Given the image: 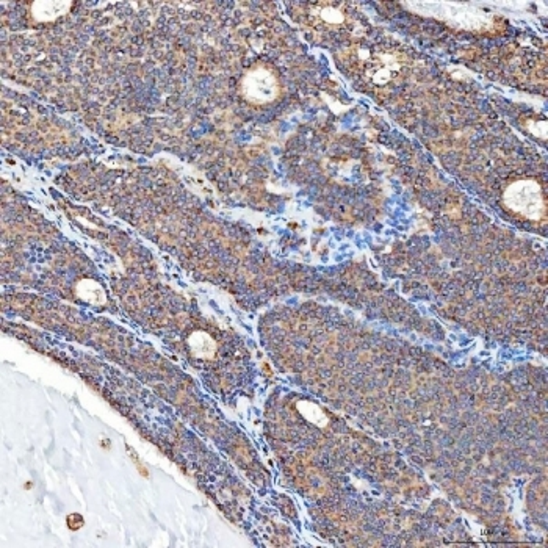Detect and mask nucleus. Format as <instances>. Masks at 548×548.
I'll return each instance as SVG.
<instances>
[{"label": "nucleus", "instance_id": "nucleus-2", "mask_svg": "<svg viewBox=\"0 0 548 548\" xmlns=\"http://www.w3.org/2000/svg\"><path fill=\"white\" fill-rule=\"evenodd\" d=\"M362 74L373 87H385L400 76L404 66V55L395 47H376L361 58Z\"/></svg>", "mask_w": 548, "mask_h": 548}, {"label": "nucleus", "instance_id": "nucleus-7", "mask_svg": "<svg viewBox=\"0 0 548 548\" xmlns=\"http://www.w3.org/2000/svg\"><path fill=\"white\" fill-rule=\"evenodd\" d=\"M77 293L80 295L82 299L89 301V303H94V304L104 303V299H105L104 290L100 288V285L94 281H82L77 285Z\"/></svg>", "mask_w": 548, "mask_h": 548}, {"label": "nucleus", "instance_id": "nucleus-9", "mask_svg": "<svg viewBox=\"0 0 548 548\" xmlns=\"http://www.w3.org/2000/svg\"><path fill=\"white\" fill-rule=\"evenodd\" d=\"M66 522H68V528L69 529L77 531V529H80L83 525H85V518H83L80 514L74 512V514H69L68 518H66Z\"/></svg>", "mask_w": 548, "mask_h": 548}, {"label": "nucleus", "instance_id": "nucleus-8", "mask_svg": "<svg viewBox=\"0 0 548 548\" xmlns=\"http://www.w3.org/2000/svg\"><path fill=\"white\" fill-rule=\"evenodd\" d=\"M126 448H127V453H128V456H130V459L133 461V464H135V467H137V470L139 473H141V477L143 478H149V472H148V468L143 466V462H141V459H139V456L137 455L135 453V450L132 448L130 445H126Z\"/></svg>", "mask_w": 548, "mask_h": 548}, {"label": "nucleus", "instance_id": "nucleus-5", "mask_svg": "<svg viewBox=\"0 0 548 548\" xmlns=\"http://www.w3.org/2000/svg\"><path fill=\"white\" fill-rule=\"evenodd\" d=\"M71 5V2H35L32 3V16L39 22H49L63 16Z\"/></svg>", "mask_w": 548, "mask_h": 548}, {"label": "nucleus", "instance_id": "nucleus-10", "mask_svg": "<svg viewBox=\"0 0 548 548\" xmlns=\"http://www.w3.org/2000/svg\"><path fill=\"white\" fill-rule=\"evenodd\" d=\"M102 446H104V448H109V446H110V442H109L107 439H104V440H102Z\"/></svg>", "mask_w": 548, "mask_h": 548}, {"label": "nucleus", "instance_id": "nucleus-3", "mask_svg": "<svg viewBox=\"0 0 548 548\" xmlns=\"http://www.w3.org/2000/svg\"><path fill=\"white\" fill-rule=\"evenodd\" d=\"M503 201L509 210L528 220L538 221L544 216L545 201L540 185L534 181H517L506 188Z\"/></svg>", "mask_w": 548, "mask_h": 548}, {"label": "nucleus", "instance_id": "nucleus-6", "mask_svg": "<svg viewBox=\"0 0 548 548\" xmlns=\"http://www.w3.org/2000/svg\"><path fill=\"white\" fill-rule=\"evenodd\" d=\"M190 348H192L193 354L198 357H203V359H210L212 356L215 354L216 345L215 340L210 337L209 334L205 332H196L188 340Z\"/></svg>", "mask_w": 548, "mask_h": 548}, {"label": "nucleus", "instance_id": "nucleus-1", "mask_svg": "<svg viewBox=\"0 0 548 548\" xmlns=\"http://www.w3.org/2000/svg\"><path fill=\"white\" fill-rule=\"evenodd\" d=\"M303 18L313 30L324 35H340L354 29L350 3L345 2H312L303 3Z\"/></svg>", "mask_w": 548, "mask_h": 548}, {"label": "nucleus", "instance_id": "nucleus-4", "mask_svg": "<svg viewBox=\"0 0 548 548\" xmlns=\"http://www.w3.org/2000/svg\"><path fill=\"white\" fill-rule=\"evenodd\" d=\"M281 87L274 72L266 66H255L243 76L242 94L249 104L265 105L277 99Z\"/></svg>", "mask_w": 548, "mask_h": 548}]
</instances>
